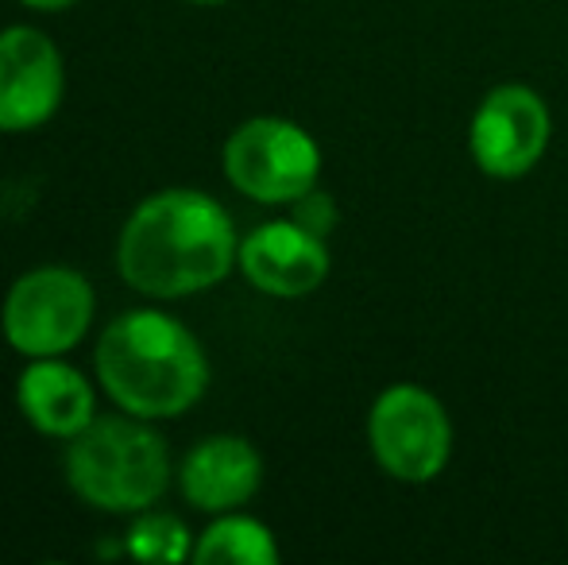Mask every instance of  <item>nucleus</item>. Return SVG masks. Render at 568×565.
Returning a JSON list of instances; mask_svg holds the SVG:
<instances>
[{
	"mask_svg": "<svg viewBox=\"0 0 568 565\" xmlns=\"http://www.w3.org/2000/svg\"><path fill=\"white\" fill-rule=\"evenodd\" d=\"M294 210V221H298L302 229H310V233L317 236H329L333 229H337V202H333L325 190H306L302 198H294L291 202Z\"/></svg>",
	"mask_w": 568,
	"mask_h": 565,
	"instance_id": "obj_14",
	"label": "nucleus"
},
{
	"mask_svg": "<svg viewBox=\"0 0 568 565\" xmlns=\"http://www.w3.org/2000/svg\"><path fill=\"white\" fill-rule=\"evenodd\" d=\"M260 481H263V457L240 434L202 437L179 465L182 500L210 515H225L244 507L260 492Z\"/></svg>",
	"mask_w": 568,
	"mask_h": 565,
	"instance_id": "obj_10",
	"label": "nucleus"
},
{
	"mask_svg": "<svg viewBox=\"0 0 568 565\" xmlns=\"http://www.w3.org/2000/svg\"><path fill=\"white\" fill-rule=\"evenodd\" d=\"M16 403H20L23 418L47 437H62L70 442L82 434L85 426L98 418V395L93 384L67 364L62 356H39L20 372L16 384Z\"/></svg>",
	"mask_w": 568,
	"mask_h": 565,
	"instance_id": "obj_11",
	"label": "nucleus"
},
{
	"mask_svg": "<svg viewBox=\"0 0 568 565\" xmlns=\"http://www.w3.org/2000/svg\"><path fill=\"white\" fill-rule=\"evenodd\" d=\"M98 310L90 280L74 268H36L20 275L0 306L4 341L28 361L67 356L85 341Z\"/></svg>",
	"mask_w": 568,
	"mask_h": 565,
	"instance_id": "obj_4",
	"label": "nucleus"
},
{
	"mask_svg": "<svg viewBox=\"0 0 568 565\" xmlns=\"http://www.w3.org/2000/svg\"><path fill=\"white\" fill-rule=\"evenodd\" d=\"M197 565H275L278 562V543L271 535L267 523L252 519L236 507L210 523L197 535L194 558Z\"/></svg>",
	"mask_w": 568,
	"mask_h": 565,
	"instance_id": "obj_12",
	"label": "nucleus"
},
{
	"mask_svg": "<svg viewBox=\"0 0 568 565\" xmlns=\"http://www.w3.org/2000/svg\"><path fill=\"white\" fill-rule=\"evenodd\" d=\"M225 179L260 205H291L317 186L322 148L286 117H252L225 140Z\"/></svg>",
	"mask_w": 568,
	"mask_h": 565,
	"instance_id": "obj_6",
	"label": "nucleus"
},
{
	"mask_svg": "<svg viewBox=\"0 0 568 565\" xmlns=\"http://www.w3.org/2000/svg\"><path fill=\"white\" fill-rule=\"evenodd\" d=\"M554 132V117L538 90L523 82H503L484 93L471 113L468 148L487 179H523L541 163Z\"/></svg>",
	"mask_w": 568,
	"mask_h": 565,
	"instance_id": "obj_7",
	"label": "nucleus"
},
{
	"mask_svg": "<svg viewBox=\"0 0 568 565\" xmlns=\"http://www.w3.org/2000/svg\"><path fill=\"white\" fill-rule=\"evenodd\" d=\"M240 241L229 210L205 190L143 198L116 236V272L148 299H190L236 268Z\"/></svg>",
	"mask_w": 568,
	"mask_h": 565,
	"instance_id": "obj_1",
	"label": "nucleus"
},
{
	"mask_svg": "<svg viewBox=\"0 0 568 565\" xmlns=\"http://www.w3.org/2000/svg\"><path fill=\"white\" fill-rule=\"evenodd\" d=\"M124 554L135 562H186L194 558V543L179 515L171 512H140L132 531L124 535Z\"/></svg>",
	"mask_w": 568,
	"mask_h": 565,
	"instance_id": "obj_13",
	"label": "nucleus"
},
{
	"mask_svg": "<svg viewBox=\"0 0 568 565\" xmlns=\"http://www.w3.org/2000/svg\"><path fill=\"white\" fill-rule=\"evenodd\" d=\"M367 450L390 481H437L453 457L449 411L418 384L383 387L367 411Z\"/></svg>",
	"mask_w": 568,
	"mask_h": 565,
	"instance_id": "obj_5",
	"label": "nucleus"
},
{
	"mask_svg": "<svg viewBox=\"0 0 568 565\" xmlns=\"http://www.w3.org/2000/svg\"><path fill=\"white\" fill-rule=\"evenodd\" d=\"M67 481L82 504L109 515H140L171 484L163 434L135 415H101L67 442Z\"/></svg>",
	"mask_w": 568,
	"mask_h": 565,
	"instance_id": "obj_3",
	"label": "nucleus"
},
{
	"mask_svg": "<svg viewBox=\"0 0 568 565\" xmlns=\"http://www.w3.org/2000/svg\"><path fill=\"white\" fill-rule=\"evenodd\" d=\"M20 4L36 8V12H62V8H74L78 0H20Z\"/></svg>",
	"mask_w": 568,
	"mask_h": 565,
	"instance_id": "obj_15",
	"label": "nucleus"
},
{
	"mask_svg": "<svg viewBox=\"0 0 568 565\" xmlns=\"http://www.w3.org/2000/svg\"><path fill=\"white\" fill-rule=\"evenodd\" d=\"M93 369L105 395L135 418H179L210 387L205 349L166 310H124L105 325Z\"/></svg>",
	"mask_w": 568,
	"mask_h": 565,
	"instance_id": "obj_2",
	"label": "nucleus"
},
{
	"mask_svg": "<svg viewBox=\"0 0 568 565\" xmlns=\"http://www.w3.org/2000/svg\"><path fill=\"white\" fill-rule=\"evenodd\" d=\"M190 4H225V0H190Z\"/></svg>",
	"mask_w": 568,
	"mask_h": 565,
	"instance_id": "obj_16",
	"label": "nucleus"
},
{
	"mask_svg": "<svg viewBox=\"0 0 568 565\" xmlns=\"http://www.w3.org/2000/svg\"><path fill=\"white\" fill-rule=\"evenodd\" d=\"M244 280L271 299H306L329 280L325 236L302 229L298 221H267L240 241L236 256Z\"/></svg>",
	"mask_w": 568,
	"mask_h": 565,
	"instance_id": "obj_9",
	"label": "nucleus"
},
{
	"mask_svg": "<svg viewBox=\"0 0 568 565\" xmlns=\"http://www.w3.org/2000/svg\"><path fill=\"white\" fill-rule=\"evenodd\" d=\"M67 70L54 39L28 23L0 31V132L43 129L62 105Z\"/></svg>",
	"mask_w": 568,
	"mask_h": 565,
	"instance_id": "obj_8",
	"label": "nucleus"
}]
</instances>
